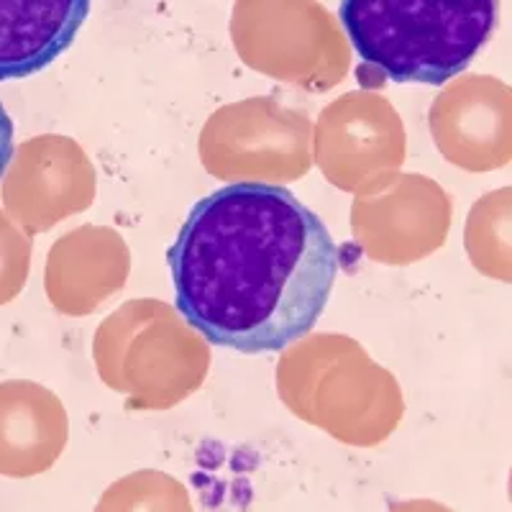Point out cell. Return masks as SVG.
<instances>
[{
	"label": "cell",
	"instance_id": "cell-1",
	"mask_svg": "<svg viewBox=\"0 0 512 512\" xmlns=\"http://www.w3.org/2000/svg\"><path fill=\"white\" fill-rule=\"evenodd\" d=\"M338 262L326 223L269 182L200 198L167 251L177 313L208 344L239 354H272L308 336Z\"/></svg>",
	"mask_w": 512,
	"mask_h": 512
},
{
	"label": "cell",
	"instance_id": "cell-2",
	"mask_svg": "<svg viewBox=\"0 0 512 512\" xmlns=\"http://www.w3.org/2000/svg\"><path fill=\"white\" fill-rule=\"evenodd\" d=\"M359 59L392 82L443 85L472 64L497 26V0H341Z\"/></svg>",
	"mask_w": 512,
	"mask_h": 512
},
{
	"label": "cell",
	"instance_id": "cell-3",
	"mask_svg": "<svg viewBox=\"0 0 512 512\" xmlns=\"http://www.w3.org/2000/svg\"><path fill=\"white\" fill-rule=\"evenodd\" d=\"M90 0H0V82L47 70L75 44Z\"/></svg>",
	"mask_w": 512,
	"mask_h": 512
},
{
	"label": "cell",
	"instance_id": "cell-4",
	"mask_svg": "<svg viewBox=\"0 0 512 512\" xmlns=\"http://www.w3.org/2000/svg\"><path fill=\"white\" fill-rule=\"evenodd\" d=\"M495 198V264L502 277L512 280V190L497 192Z\"/></svg>",
	"mask_w": 512,
	"mask_h": 512
},
{
	"label": "cell",
	"instance_id": "cell-5",
	"mask_svg": "<svg viewBox=\"0 0 512 512\" xmlns=\"http://www.w3.org/2000/svg\"><path fill=\"white\" fill-rule=\"evenodd\" d=\"M100 512H187L182 497L175 495H126V497H105Z\"/></svg>",
	"mask_w": 512,
	"mask_h": 512
},
{
	"label": "cell",
	"instance_id": "cell-6",
	"mask_svg": "<svg viewBox=\"0 0 512 512\" xmlns=\"http://www.w3.org/2000/svg\"><path fill=\"white\" fill-rule=\"evenodd\" d=\"M13 152H16V144H13V121L6 113V108H3V103H0V180L6 177L8 167H11Z\"/></svg>",
	"mask_w": 512,
	"mask_h": 512
},
{
	"label": "cell",
	"instance_id": "cell-7",
	"mask_svg": "<svg viewBox=\"0 0 512 512\" xmlns=\"http://www.w3.org/2000/svg\"><path fill=\"white\" fill-rule=\"evenodd\" d=\"M395 512H448L446 507L433 505V502H410V505H402Z\"/></svg>",
	"mask_w": 512,
	"mask_h": 512
},
{
	"label": "cell",
	"instance_id": "cell-8",
	"mask_svg": "<svg viewBox=\"0 0 512 512\" xmlns=\"http://www.w3.org/2000/svg\"><path fill=\"white\" fill-rule=\"evenodd\" d=\"M510 500H512V474H510Z\"/></svg>",
	"mask_w": 512,
	"mask_h": 512
}]
</instances>
